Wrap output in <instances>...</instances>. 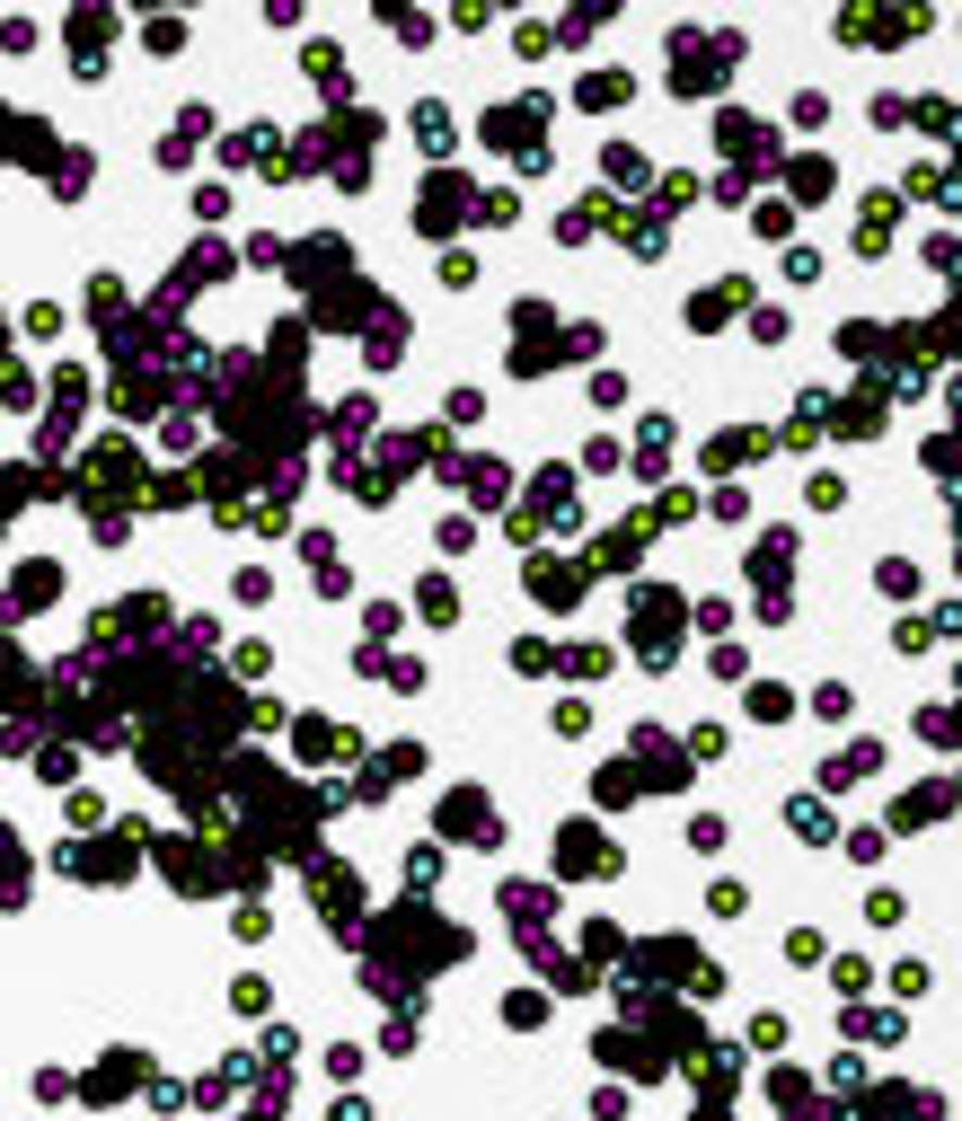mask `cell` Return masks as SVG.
Instances as JSON below:
<instances>
[{
	"label": "cell",
	"mask_w": 962,
	"mask_h": 1121,
	"mask_svg": "<svg viewBox=\"0 0 962 1121\" xmlns=\"http://www.w3.org/2000/svg\"><path fill=\"white\" fill-rule=\"evenodd\" d=\"M883 768V742H848L831 768H821V786H857V777H874Z\"/></svg>",
	"instance_id": "obj_8"
},
{
	"label": "cell",
	"mask_w": 962,
	"mask_h": 1121,
	"mask_svg": "<svg viewBox=\"0 0 962 1121\" xmlns=\"http://www.w3.org/2000/svg\"><path fill=\"white\" fill-rule=\"evenodd\" d=\"M416 610H425L433 627H459V591H451L442 574H425V583H416Z\"/></svg>",
	"instance_id": "obj_10"
},
{
	"label": "cell",
	"mask_w": 962,
	"mask_h": 1121,
	"mask_svg": "<svg viewBox=\"0 0 962 1121\" xmlns=\"http://www.w3.org/2000/svg\"><path fill=\"white\" fill-rule=\"evenodd\" d=\"M803 495H812V512H839V504H848V486H839V477H803Z\"/></svg>",
	"instance_id": "obj_26"
},
{
	"label": "cell",
	"mask_w": 962,
	"mask_h": 1121,
	"mask_svg": "<svg viewBox=\"0 0 962 1121\" xmlns=\"http://www.w3.org/2000/svg\"><path fill=\"white\" fill-rule=\"evenodd\" d=\"M442 283H451V292H468V283H477V256H468V247H451V256H442Z\"/></svg>",
	"instance_id": "obj_25"
},
{
	"label": "cell",
	"mask_w": 962,
	"mask_h": 1121,
	"mask_svg": "<svg viewBox=\"0 0 962 1121\" xmlns=\"http://www.w3.org/2000/svg\"><path fill=\"white\" fill-rule=\"evenodd\" d=\"M786 830H795L803 848H831V839H839V821H831V804H821V795H795V804H786Z\"/></svg>",
	"instance_id": "obj_4"
},
{
	"label": "cell",
	"mask_w": 962,
	"mask_h": 1121,
	"mask_svg": "<svg viewBox=\"0 0 962 1121\" xmlns=\"http://www.w3.org/2000/svg\"><path fill=\"white\" fill-rule=\"evenodd\" d=\"M442 830H451V839H468V848H495V839H504V830H495V813H486V795H451V804H442Z\"/></svg>",
	"instance_id": "obj_2"
},
{
	"label": "cell",
	"mask_w": 962,
	"mask_h": 1121,
	"mask_svg": "<svg viewBox=\"0 0 962 1121\" xmlns=\"http://www.w3.org/2000/svg\"><path fill=\"white\" fill-rule=\"evenodd\" d=\"M628 89H636L628 72H592V80H583L574 98H583V106H628Z\"/></svg>",
	"instance_id": "obj_12"
},
{
	"label": "cell",
	"mask_w": 962,
	"mask_h": 1121,
	"mask_svg": "<svg viewBox=\"0 0 962 1121\" xmlns=\"http://www.w3.org/2000/svg\"><path fill=\"white\" fill-rule=\"evenodd\" d=\"M27 336H36V345H45V336H62V309H53V301H36V309H27Z\"/></svg>",
	"instance_id": "obj_30"
},
{
	"label": "cell",
	"mask_w": 962,
	"mask_h": 1121,
	"mask_svg": "<svg viewBox=\"0 0 962 1121\" xmlns=\"http://www.w3.org/2000/svg\"><path fill=\"white\" fill-rule=\"evenodd\" d=\"M636 548H645V531H609V539L592 548V565H609V574H628V565H636Z\"/></svg>",
	"instance_id": "obj_11"
},
{
	"label": "cell",
	"mask_w": 962,
	"mask_h": 1121,
	"mask_svg": "<svg viewBox=\"0 0 962 1121\" xmlns=\"http://www.w3.org/2000/svg\"><path fill=\"white\" fill-rule=\"evenodd\" d=\"M786 283H821V247H786Z\"/></svg>",
	"instance_id": "obj_24"
},
{
	"label": "cell",
	"mask_w": 962,
	"mask_h": 1121,
	"mask_svg": "<svg viewBox=\"0 0 962 1121\" xmlns=\"http://www.w3.org/2000/svg\"><path fill=\"white\" fill-rule=\"evenodd\" d=\"M265 663H274L265 645H239V653H230V672H239V680H265Z\"/></svg>",
	"instance_id": "obj_29"
},
{
	"label": "cell",
	"mask_w": 962,
	"mask_h": 1121,
	"mask_svg": "<svg viewBox=\"0 0 962 1121\" xmlns=\"http://www.w3.org/2000/svg\"><path fill=\"white\" fill-rule=\"evenodd\" d=\"M194 221H230V186H194Z\"/></svg>",
	"instance_id": "obj_21"
},
{
	"label": "cell",
	"mask_w": 962,
	"mask_h": 1121,
	"mask_svg": "<svg viewBox=\"0 0 962 1121\" xmlns=\"http://www.w3.org/2000/svg\"><path fill=\"white\" fill-rule=\"evenodd\" d=\"M654 204H662V213H689V204H698V177H662Z\"/></svg>",
	"instance_id": "obj_20"
},
{
	"label": "cell",
	"mask_w": 962,
	"mask_h": 1121,
	"mask_svg": "<svg viewBox=\"0 0 962 1121\" xmlns=\"http://www.w3.org/2000/svg\"><path fill=\"white\" fill-rule=\"evenodd\" d=\"M442 416H451V424H477V416H486V398H477V388H451Z\"/></svg>",
	"instance_id": "obj_23"
},
{
	"label": "cell",
	"mask_w": 962,
	"mask_h": 1121,
	"mask_svg": "<svg viewBox=\"0 0 962 1121\" xmlns=\"http://www.w3.org/2000/svg\"><path fill=\"white\" fill-rule=\"evenodd\" d=\"M795 124H803V133H821V124H831V98L803 89V98H795Z\"/></svg>",
	"instance_id": "obj_22"
},
{
	"label": "cell",
	"mask_w": 962,
	"mask_h": 1121,
	"mask_svg": "<svg viewBox=\"0 0 962 1121\" xmlns=\"http://www.w3.org/2000/svg\"><path fill=\"white\" fill-rule=\"evenodd\" d=\"M716 142H724L733 160H777V142L760 133V115H742V106H724V124H716Z\"/></svg>",
	"instance_id": "obj_3"
},
{
	"label": "cell",
	"mask_w": 962,
	"mask_h": 1121,
	"mask_svg": "<svg viewBox=\"0 0 962 1121\" xmlns=\"http://www.w3.org/2000/svg\"><path fill=\"white\" fill-rule=\"evenodd\" d=\"M750 715H760V724H786V715H795V698H786L777 680H760V689H750Z\"/></svg>",
	"instance_id": "obj_14"
},
{
	"label": "cell",
	"mask_w": 962,
	"mask_h": 1121,
	"mask_svg": "<svg viewBox=\"0 0 962 1121\" xmlns=\"http://www.w3.org/2000/svg\"><path fill=\"white\" fill-rule=\"evenodd\" d=\"M566 672H574V680H600V672H609V645H574Z\"/></svg>",
	"instance_id": "obj_17"
},
{
	"label": "cell",
	"mask_w": 962,
	"mask_h": 1121,
	"mask_svg": "<svg viewBox=\"0 0 962 1121\" xmlns=\"http://www.w3.org/2000/svg\"><path fill=\"white\" fill-rule=\"evenodd\" d=\"M327 1121H371V1104H363V1095H336V1112H327Z\"/></svg>",
	"instance_id": "obj_33"
},
{
	"label": "cell",
	"mask_w": 962,
	"mask_h": 1121,
	"mask_svg": "<svg viewBox=\"0 0 962 1121\" xmlns=\"http://www.w3.org/2000/svg\"><path fill=\"white\" fill-rule=\"evenodd\" d=\"M901 909H910V901L891 892V883H874V892H865V918H874V928H891V918H901Z\"/></svg>",
	"instance_id": "obj_18"
},
{
	"label": "cell",
	"mask_w": 962,
	"mask_h": 1121,
	"mask_svg": "<svg viewBox=\"0 0 962 1121\" xmlns=\"http://www.w3.org/2000/svg\"><path fill=\"white\" fill-rule=\"evenodd\" d=\"M707 909H716V918H742V909H750V883H733V875L707 883Z\"/></svg>",
	"instance_id": "obj_16"
},
{
	"label": "cell",
	"mask_w": 962,
	"mask_h": 1121,
	"mask_svg": "<svg viewBox=\"0 0 962 1121\" xmlns=\"http://www.w3.org/2000/svg\"><path fill=\"white\" fill-rule=\"evenodd\" d=\"M786 963H821V928H795L786 937Z\"/></svg>",
	"instance_id": "obj_32"
},
{
	"label": "cell",
	"mask_w": 962,
	"mask_h": 1121,
	"mask_svg": "<svg viewBox=\"0 0 962 1121\" xmlns=\"http://www.w3.org/2000/svg\"><path fill=\"white\" fill-rule=\"evenodd\" d=\"M609 866H618V848L609 839H583V821H574L566 830V875H609Z\"/></svg>",
	"instance_id": "obj_7"
},
{
	"label": "cell",
	"mask_w": 962,
	"mask_h": 1121,
	"mask_svg": "<svg viewBox=\"0 0 962 1121\" xmlns=\"http://www.w3.org/2000/svg\"><path fill=\"white\" fill-rule=\"evenodd\" d=\"M459 477H468V495H477V504H504V495H512V469H504V459H468Z\"/></svg>",
	"instance_id": "obj_9"
},
{
	"label": "cell",
	"mask_w": 962,
	"mask_h": 1121,
	"mask_svg": "<svg viewBox=\"0 0 962 1121\" xmlns=\"http://www.w3.org/2000/svg\"><path fill=\"white\" fill-rule=\"evenodd\" d=\"M927 266L936 275H962V239H927Z\"/></svg>",
	"instance_id": "obj_31"
},
{
	"label": "cell",
	"mask_w": 962,
	"mask_h": 1121,
	"mask_svg": "<svg viewBox=\"0 0 962 1121\" xmlns=\"http://www.w3.org/2000/svg\"><path fill=\"white\" fill-rule=\"evenodd\" d=\"M883 416H891V407H883V380H865V388H857V398H848L831 424H839V433H883Z\"/></svg>",
	"instance_id": "obj_5"
},
{
	"label": "cell",
	"mask_w": 962,
	"mask_h": 1121,
	"mask_svg": "<svg viewBox=\"0 0 962 1121\" xmlns=\"http://www.w3.org/2000/svg\"><path fill=\"white\" fill-rule=\"evenodd\" d=\"M468 539H477V521H468V512H451V521H442V557H468Z\"/></svg>",
	"instance_id": "obj_27"
},
{
	"label": "cell",
	"mask_w": 962,
	"mask_h": 1121,
	"mask_svg": "<svg viewBox=\"0 0 962 1121\" xmlns=\"http://www.w3.org/2000/svg\"><path fill=\"white\" fill-rule=\"evenodd\" d=\"M468 177H425V204H416V230H451L459 213H468Z\"/></svg>",
	"instance_id": "obj_1"
},
{
	"label": "cell",
	"mask_w": 962,
	"mask_h": 1121,
	"mask_svg": "<svg viewBox=\"0 0 962 1121\" xmlns=\"http://www.w3.org/2000/svg\"><path fill=\"white\" fill-rule=\"evenodd\" d=\"M786 186H795V204H831V186H839V168H831V160H821V151H812V160H795V168H786Z\"/></svg>",
	"instance_id": "obj_6"
},
{
	"label": "cell",
	"mask_w": 962,
	"mask_h": 1121,
	"mask_svg": "<svg viewBox=\"0 0 962 1121\" xmlns=\"http://www.w3.org/2000/svg\"><path fill=\"white\" fill-rule=\"evenodd\" d=\"M865 980H874V963H857V954L831 963V989H839V998H865Z\"/></svg>",
	"instance_id": "obj_15"
},
{
	"label": "cell",
	"mask_w": 962,
	"mask_h": 1121,
	"mask_svg": "<svg viewBox=\"0 0 962 1121\" xmlns=\"http://www.w3.org/2000/svg\"><path fill=\"white\" fill-rule=\"evenodd\" d=\"M416 142H425L433 160L451 151V106H416Z\"/></svg>",
	"instance_id": "obj_13"
},
{
	"label": "cell",
	"mask_w": 962,
	"mask_h": 1121,
	"mask_svg": "<svg viewBox=\"0 0 962 1121\" xmlns=\"http://www.w3.org/2000/svg\"><path fill=\"white\" fill-rule=\"evenodd\" d=\"M539 1016H547L539 989H512V998H504V1024H539Z\"/></svg>",
	"instance_id": "obj_19"
},
{
	"label": "cell",
	"mask_w": 962,
	"mask_h": 1121,
	"mask_svg": "<svg viewBox=\"0 0 962 1121\" xmlns=\"http://www.w3.org/2000/svg\"><path fill=\"white\" fill-rule=\"evenodd\" d=\"M689 848H698V856H716V848H724V821H716V813H698V821H689Z\"/></svg>",
	"instance_id": "obj_28"
}]
</instances>
